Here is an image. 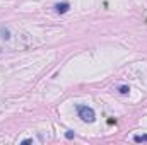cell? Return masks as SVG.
<instances>
[{"instance_id": "obj_1", "label": "cell", "mask_w": 147, "mask_h": 145, "mask_svg": "<svg viewBox=\"0 0 147 145\" xmlns=\"http://www.w3.org/2000/svg\"><path fill=\"white\" fill-rule=\"evenodd\" d=\"M77 113H79V118L86 123H92L96 119V113L94 109L89 108V106H84V104H79L77 106Z\"/></svg>"}, {"instance_id": "obj_2", "label": "cell", "mask_w": 147, "mask_h": 145, "mask_svg": "<svg viewBox=\"0 0 147 145\" xmlns=\"http://www.w3.org/2000/svg\"><path fill=\"white\" fill-rule=\"evenodd\" d=\"M69 9H70V3L69 2H62V3H57L55 5V10L58 14H65V12H69Z\"/></svg>"}, {"instance_id": "obj_5", "label": "cell", "mask_w": 147, "mask_h": 145, "mask_svg": "<svg viewBox=\"0 0 147 145\" xmlns=\"http://www.w3.org/2000/svg\"><path fill=\"white\" fill-rule=\"evenodd\" d=\"M65 137H67V138H69V140H70V138H74V137H75V135H74V132H67V133H65Z\"/></svg>"}, {"instance_id": "obj_6", "label": "cell", "mask_w": 147, "mask_h": 145, "mask_svg": "<svg viewBox=\"0 0 147 145\" xmlns=\"http://www.w3.org/2000/svg\"><path fill=\"white\" fill-rule=\"evenodd\" d=\"M22 144H33V138H26V140H22Z\"/></svg>"}, {"instance_id": "obj_3", "label": "cell", "mask_w": 147, "mask_h": 145, "mask_svg": "<svg viewBox=\"0 0 147 145\" xmlns=\"http://www.w3.org/2000/svg\"><path fill=\"white\" fill-rule=\"evenodd\" d=\"M134 142H137V144L147 142V135H135V137H134Z\"/></svg>"}, {"instance_id": "obj_4", "label": "cell", "mask_w": 147, "mask_h": 145, "mask_svg": "<svg viewBox=\"0 0 147 145\" xmlns=\"http://www.w3.org/2000/svg\"><path fill=\"white\" fill-rule=\"evenodd\" d=\"M118 91H120V94H123V96H125V94H128V92H130V87H128V85H121Z\"/></svg>"}]
</instances>
